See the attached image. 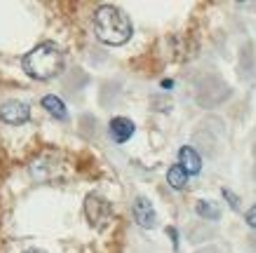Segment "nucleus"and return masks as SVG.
I'll return each mask as SVG.
<instances>
[{"instance_id":"3","label":"nucleus","mask_w":256,"mask_h":253,"mask_svg":"<svg viewBox=\"0 0 256 253\" xmlns=\"http://www.w3.org/2000/svg\"><path fill=\"white\" fill-rule=\"evenodd\" d=\"M85 211H87V216H90V221H92L96 228H101V225L110 218V202L104 200L101 195H94L92 192L85 202Z\"/></svg>"},{"instance_id":"10","label":"nucleus","mask_w":256,"mask_h":253,"mask_svg":"<svg viewBox=\"0 0 256 253\" xmlns=\"http://www.w3.org/2000/svg\"><path fill=\"white\" fill-rule=\"evenodd\" d=\"M195 211H198V216H200V218H210V221H218V218H221L218 207H216V204H212V202H207V200L198 202Z\"/></svg>"},{"instance_id":"5","label":"nucleus","mask_w":256,"mask_h":253,"mask_svg":"<svg viewBox=\"0 0 256 253\" xmlns=\"http://www.w3.org/2000/svg\"><path fill=\"white\" fill-rule=\"evenodd\" d=\"M132 214H134V221H136V225H141L144 230H153V228L158 225L156 209H153L150 200H146V197H136V200H134Z\"/></svg>"},{"instance_id":"11","label":"nucleus","mask_w":256,"mask_h":253,"mask_svg":"<svg viewBox=\"0 0 256 253\" xmlns=\"http://www.w3.org/2000/svg\"><path fill=\"white\" fill-rule=\"evenodd\" d=\"M221 195L228 200V204H230V209H233V211H240V200H238V195H235L233 190L224 188V190H221Z\"/></svg>"},{"instance_id":"4","label":"nucleus","mask_w":256,"mask_h":253,"mask_svg":"<svg viewBox=\"0 0 256 253\" xmlns=\"http://www.w3.org/2000/svg\"><path fill=\"white\" fill-rule=\"evenodd\" d=\"M0 120L8 124H26L31 120V106L24 101H10L0 108Z\"/></svg>"},{"instance_id":"15","label":"nucleus","mask_w":256,"mask_h":253,"mask_svg":"<svg viewBox=\"0 0 256 253\" xmlns=\"http://www.w3.org/2000/svg\"><path fill=\"white\" fill-rule=\"evenodd\" d=\"M26 253H45V251H26Z\"/></svg>"},{"instance_id":"7","label":"nucleus","mask_w":256,"mask_h":253,"mask_svg":"<svg viewBox=\"0 0 256 253\" xmlns=\"http://www.w3.org/2000/svg\"><path fill=\"white\" fill-rule=\"evenodd\" d=\"M108 129H110L113 141L120 146V143H124L127 138H132V134L136 131V127H134V122H132V120H127V117H113Z\"/></svg>"},{"instance_id":"2","label":"nucleus","mask_w":256,"mask_h":253,"mask_svg":"<svg viewBox=\"0 0 256 253\" xmlns=\"http://www.w3.org/2000/svg\"><path fill=\"white\" fill-rule=\"evenodd\" d=\"M22 68L33 80H52L64 70V54L56 42H40L28 54H24Z\"/></svg>"},{"instance_id":"8","label":"nucleus","mask_w":256,"mask_h":253,"mask_svg":"<svg viewBox=\"0 0 256 253\" xmlns=\"http://www.w3.org/2000/svg\"><path fill=\"white\" fill-rule=\"evenodd\" d=\"M42 108H45L52 117H56V120H68L66 103H64L59 96H54V94H47V96H42Z\"/></svg>"},{"instance_id":"14","label":"nucleus","mask_w":256,"mask_h":253,"mask_svg":"<svg viewBox=\"0 0 256 253\" xmlns=\"http://www.w3.org/2000/svg\"><path fill=\"white\" fill-rule=\"evenodd\" d=\"M174 87V80H162V89H172Z\"/></svg>"},{"instance_id":"12","label":"nucleus","mask_w":256,"mask_h":253,"mask_svg":"<svg viewBox=\"0 0 256 253\" xmlns=\"http://www.w3.org/2000/svg\"><path fill=\"white\" fill-rule=\"evenodd\" d=\"M167 235L172 237V244H174V251H176L178 249V230L174 228V225H170V228H167Z\"/></svg>"},{"instance_id":"1","label":"nucleus","mask_w":256,"mask_h":253,"mask_svg":"<svg viewBox=\"0 0 256 253\" xmlns=\"http://www.w3.org/2000/svg\"><path fill=\"white\" fill-rule=\"evenodd\" d=\"M94 33L108 47H120L132 38V21L127 12L113 5H101L94 12Z\"/></svg>"},{"instance_id":"6","label":"nucleus","mask_w":256,"mask_h":253,"mask_svg":"<svg viewBox=\"0 0 256 253\" xmlns=\"http://www.w3.org/2000/svg\"><path fill=\"white\" fill-rule=\"evenodd\" d=\"M178 167L186 171L188 176H195L202 171V157L198 155L193 146H184L178 150Z\"/></svg>"},{"instance_id":"13","label":"nucleus","mask_w":256,"mask_h":253,"mask_svg":"<svg viewBox=\"0 0 256 253\" xmlns=\"http://www.w3.org/2000/svg\"><path fill=\"white\" fill-rule=\"evenodd\" d=\"M244 218H247V225H249V228H256V204H254L252 209H249Z\"/></svg>"},{"instance_id":"9","label":"nucleus","mask_w":256,"mask_h":253,"mask_svg":"<svg viewBox=\"0 0 256 253\" xmlns=\"http://www.w3.org/2000/svg\"><path fill=\"white\" fill-rule=\"evenodd\" d=\"M167 183H170L174 190H184L188 185V174L178 167V164H174V167H170V171H167Z\"/></svg>"}]
</instances>
